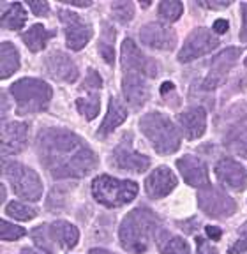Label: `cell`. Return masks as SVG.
Listing matches in <instances>:
<instances>
[{
	"label": "cell",
	"instance_id": "cb8c5ba5",
	"mask_svg": "<svg viewBox=\"0 0 247 254\" xmlns=\"http://www.w3.org/2000/svg\"><path fill=\"white\" fill-rule=\"evenodd\" d=\"M156 244L163 254H189L187 242L180 237H173L166 230H157Z\"/></svg>",
	"mask_w": 247,
	"mask_h": 254
},
{
	"label": "cell",
	"instance_id": "d4e9b609",
	"mask_svg": "<svg viewBox=\"0 0 247 254\" xmlns=\"http://www.w3.org/2000/svg\"><path fill=\"white\" fill-rule=\"evenodd\" d=\"M27 23V12L21 4H9L2 12V28L5 30H20Z\"/></svg>",
	"mask_w": 247,
	"mask_h": 254
},
{
	"label": "cell",
	"instance_id": "f35d334b",
	"mask_svg": "<svg viewBox=\"0 0 247 254\" xmlns=\"http://www.w3.org/2000/svg\"><path fill=\"white\" fill-rule=\"evenodd\" d=\"M198 5H201V7H208V9H224V7H230L231 0H224V2H214V0H198Z\"/></svg>",
	"mask_w": 247,
	"mask_h": 254
},
{
	"label": "cell",
	"instance_id": "44dd1931",
	"mask_svg": "<svg viewBox=\"0 0 247 254\" xmlns=\"http://www.w3.org/2000/svg\"><path fill=\"white\" fill-rule=\"evenodd\" d=\"M127 119V110L122 104V101L117 97H110V104H108V113L104 117L103 124L97 129V136H108L110 132H113L124 120Z\"/></svg>",
	"mask_w": 247,
	"mask_h": 254
},
{
	"label": "cell",
	"instance_id": "9a60e30c",
	"mask_svg": "<svg viewBox=\"0 0 247 254\" xmlns=\"http://www.w3.org/2000/svg\"><path fill=\"white\" fill-rule=\"evenodd\" d=\"M44 67L48 74L57 81H65V83H74L78 78V67L72 62L69 55L62 52H53L44 60Z\"/></svg>",
	"mask_w": 247,
	"mask_h": 254
},
{
	"label": "cell",
	"instance_id": "d6986e66",
	"mask_svg": "<svg viewBox=\"0 0 247 254\" xmlns=\"http://www.w3.org/2000/svg\"><path fill=\"white\" fill-rule=\"evenodd\" d=\"M177 168H179L180 175L184 180L192 187H207L208 186V171L207 164L201 159L194 157V155H185L177 161Z\"/></svg>",
	"mask_w": 247,
	"mask_h": 254
},
{
	"label": "cell",
	"instance_id": "7bdbcfd3",
	"mask_svg": "<svg viewBox=\"0 0 247 254\" xmlns=\"http://www.w3.org/2000/svg\"><path fill=\"white\" fill-rule=\"evenodd\" d=\"M65 4L74 5V7H90L92 2H90V0H87V2H74V0H69V2H65Z\"/></svg>",
	"mask_w": 247,
	"mask_h": 254
},
{
	"label": "cell",
	"instance_id": "4316f807",
	"mask_svg": "<svg viewBox=\"0 0 247 254\" xmlns=\"http://www.w3.org/2000/svg\"><path fill=\"white\" fill-rule=\"evenodd\" d=\"M226 147L233 154L247 159V124L233 127L226 138Z\"/></svg>",
	"mask_w": 247,
	"mask_h": 254
},
{
	"label": "cell",
	"instance_id": "ac0fdd59",
	"mask_svg": "<svg viewBox=\"0 0 247 254\" xmlns=\"http://www.w3.org/2000/svg\"><path fill=\"white\" fill-rule=\"evenodd\" d=\"M177 186V177L173 171L166 166H159L154 170L145 180V190L150 198H164L175 189Z\"/></svg>",
	"mask_w": 247,
	"mask_h": 254
},
{
	"label": "cell",
	"instance_id": "7c38bea8",
	"mask_svg": "<svg viewBox=\"0 0 247 254\" xmlns=\"http://www.w3.org/2000/svg\"><path fill=\"white\" fill-rule=\"evenodd\" d=\"M112 163L115 164L119 170L122 171H131V173H143L148 166H150V159L147 155L140 154L132 148L131 141L127 138H124L119 143V147L113 150Z\"/></svg>",
	"mask_w": 247,
	"mask_h": 254
},
{
	"label": "cell",
	"instance_id": "f1b7e54d",
	"mask_svg": "<svg viewBox=\"0 0 247 254\" xmlns=\"http://www.w3.org/2000/svg\"><path fill=\"white\" fill-rule=\"evenodd\" d=\"M76 108H78V111H80L87 120H94L101 110L99 95L92 94V95H88V97H80V99L76 101Z\"/></svg>",
	"mask_w": 247,
	"mask_h": 254
},
{
	"label": "cell",
	"instance_id": "e575fe53",
	"mask_svg": "<svg viewBox=\"0 0 247 254\" xmlns=\"http://www.w3.org/2000/svg\"><path fill=\"white\" fill-rule=\"evenodd\" d=\"M247 251V222L240 228L239 231V238L235 240V244L228 249L230 254H244Z\"/></svg>",
	"mask_w": 247,
	"mask_h": 254
},
{
	"label": "cell",
	"instance_id": "7402d4cb",
	"mask_svg": "<svg viewBox=\"0 0 247 254\" xmlns=\"http://www.w3.org/2000/svg\"><path fill=\"white\" fill-rule=\"evenodd\" d=\"M50 231H52L53 242L62 249H72L80 240V231L74 224L67 221H57L50 224Z\"/></svg>",
	"mask_w": 247,
	"mask_h": 254
},
{
	"label": "cell",
	"instance_id": "83f0119b",
	"mask_svg": "<svg viewBox=\"0 0 247 254\" xmlns=\"http://www.w3.org/2000/svg\"><path fill=\"white\" fill-rule=\"evenodd\" d=\"M103 27V32H101V41H99V52L101 55L104 57L108 64H113V57H115V52H113V39H115V30L112 28V25L103 21L101 23Z\"/></svg>",
	"mask_w": 247,
	"mask_h": 254
},
{
	"label": "cell",
	"instance_id": "b9f144b4",
	"mask_svg": "<svg viewBox=\"0 0 247 254\" xmlns=\"http://www.w3.org/2000/svg\"><path fill=\"white\" fill-rule=\"evenodd\" d=\"M228 28H230V25H228L226 20H215L214 21V32L215 34H224Z\"/></svg>",
	"mask_w": 247,
	"mask_h": 254
},
{
	"label": "cell",
	"instance_id": "4fadbf2b",
	"mask_svg": "<svg viewBox=\"0 0 247 254\" xmlns=\"http://www.w3.org/2000/svg\"><path fill=\"white\" fill-rule=\"evenodd\" d=\"M140 37L147 46L154 48V50H164V52L173 50L177 44V36L173 28H170L164 23H159V21L143 25L140 30Z\"/></svg>",
	"mask_w": 247,
	"mask_h": 254
},
{
	"label": "cell",
	"instance_id": "d6a6232c",
	"mask_svg": "<svg viewBox=\"0 0 247 254\" xmlns=\"http://www.w3.org/2000/svg\"><path fill=\"white\" fill-rule=\"evenodd\" d=\"M184 11V5L177 0H164L159 4V16L166 21H177Z\"/></svg>",
	"mask_w": 247,
	"mask_h": 254
},
{
	"label": "cell",
	"instance_id": "3957f363",
	"mask_svg": "<svg viewBox=\"0 0 247 254\" xmlns=\"http://www.w3.org/2000/svg\"><path fill=\"white\" fill-rule=\"evenodd\" d=\"M11 94L16 101L18 115H34L50 106L52 87L37 78H21L11 85Z\"/></svg>",
	"mask_w": 247,
	"mask_h": 254
},
{
	"label": "cell",
	"instance_id": "836d02e7",
	"mask_svg": "<svg viewBox=\"0 0 247 254\" xmlns=\"http://www.w3.org/2000/svg\"><path fill=\"white\" fill-rule=\"evenodd\" d=\"M25 235V230L21 226H14L11 222L0 221V238L2 240H7V242H12V240H18Z\"/></svg>",
	"mask_w": 247,
	"mask_h": 254
},
{
	"label": "cell",
	"instance_id": "1f68e13d",
	"mask_svg": "<svg viewBox=\"0 0 247 254\" xmlns=\"http://www.w3.org/2000/svg\"><path fill=\"white\" fill-rule=\"evenodd\" d=\"M113 18L120 23H127L134 18V5L129 0H120V2H113L112 4Z\"/></svg>",
	"mask_w": 247,
	"mask_h": 254
},
{
	"label": "cell",
	"instance_id": "ab89813d",
	"mask_svg": "<svg viewBox=\"0 0 247 254\" xmlns=\"http://www.w3.org/2000/svg\"><path fill=\"white\" fill-rule=\"evenodd\" d=\"M242 30H240V39L247 44V4H242Z\"/></svg>",
	"mask_w": 247,
	"mask_h": 254
},
{
	"label": "cell",
	"instance_id": "8d00e7d4",
	"mask_svg": "<svg viewBox=\"0 0 247 254\" xmlns=\"http://www.w3.org/2000/svg\"><path fill=\"white\" fill-rule=\"evenodd\" d=\"M28 7L32 9V12L36 16H48V12H50V5L46 4V2H37V0H34V2H28Z\"/></svg>",
	"mask_w": 247,
	"mask_h": 254
},
{
	"label": "cell",
	"instance_id": "277c9868",
	"mask_svg": "<svg viewBox=\"0 0 247 254\" xmlns=\"http://www.w3.org/2000/svg\"><path fill=\"white\" fill-rule=\"evenodd\" d=\"M141 132L152 143L154 150L163 155L173 154L180 147V132L175 124L163 113L150 111L140 120Z\"/></svg>",
	"mask_w": 247,
	"mask_h": 254
},
{
	"label": "cell",
	"instance_id": "5bb4252c",
	"mask_svg": "<svg viewBox=\"0 0 247 254\" xmlns=\"http://www.w3.org/2000/svg\"><path fill=\"white\" fill-rule=\"evenodd\" d=\"M215 175L226 187L233 190H244L247 187V171L235 159L224 157L215 164Z\"/></svg>",
	"mask_w": 247,
	"mask_h": 254
},
{
	"label": "cell",
	"instance_id": "60d3db41",
	"mask_svg": "<svg viewBox=\"0 0 247 254\" xmlns=\"http://www.w3.org/2000/svg\"><path fill=\"white\" fill-rule=\"evenodd\" d=\"M205 231H207V237L212 238V240H219V238L223 237V231H221V228H217V226H207Z\"/></svg>",
	"mask_w": 247,
	"mask_h": 254
},
{
	"label": "cell",
	"instance_id": "8992f818",
	"mask_svg": "<svg viewBox=\"0 0 247 254\" xmlns=\"http://www.w3.org/2000/svg\"><path fill=\"white\" fill-rule=\"evenodd\" d=\"M2 170L14 194L28 201H39L43 196V182L32 168L16 161H5L2 164Z\"/></svg>",
	"mask_w": 247,
	"mask_h": 254
},
{
	"label": "cell",
	"instance_id": "484cf974",
	"mask_svg": "<svg viewBox=\"0 0 247 254\" xmlns=\"http://www.w3.org/2000/svg\"><path fill=\"white\" fill-rule=\"evenodd\" d=\"M52 36H53L52 32H48L43 25L37 23L23 34V43L27 44V48L30 52L37 53L41 50H44V46H46V43H48V39Z\"/></svg>",
	"mask_w": 247,
	"mask_h": 254
},
{
	"label": "cell",
	"instance_id": "30bf717a",
	"mask_svg": "<svg viewBox=\"0 0 247 254\" xmlns=\"http://www.w3.org/2000/svg\"><path fill=\"white\" fill-rule=\"evenodd\" d=\"M219 44V39L212 34L207 28H194L189 34V37L184 43L182 50L179 53V62H192V60L199 59V57L208 55L210 52H214Z\"/></svg>",
	"mask_w": 247,
	"mask_h": 254
},
{
	"label": "cell",
	"instance_id": "5b68a950",
	"mask_svg": "<svg viewBox=\"0 0 247 254\" xmlns=\"http://www.w3.org/2000/svg\"><path fill=\"white\" fill-rule=\"evenodd\" d=\"M92 194L97 203L110 208H119L131 203L138 194V184L132 180H119L110 175H101L92 182Z\"/></svg>",
	"mask_w": 247,
	"mask_h": 254
},
{
	"label": "cell",
	"instance_id": "52a82bcc",
	"mask_svg": "<svg viewBox=\"0 0 247 254\" xmlns=\"http://www.w3.org/2000/svg\"><path fill=\"white\" fill-rule=\"evenodd\" d=\"M199 208L208 215L215 219H226L237 212V203L233 198L223 192L217 187L207 186L199 190L198 194Z\"/></svg>",
	"mask_w": 247,
	"mask_h": 254
},
{
	"label": "cell",
	"instance_id": "f546056e",
	"mask_svg": "<svg viewBox=\"0 0 247 254\" xmlns=\"http://www.w3.org/2000/svg\"><path fill=\"white\" fill-rule=\"evenodd\" d=\"M32 238H34V242H36V246L39 247L41 251H44V253H48V254H53V246H55V242H53L52 231H50L48 224H41L39 228H36V230L32 231Z\"/></svg>",
	"mask_w": 247,
	"mask_h": 254
},
{
	"label": "cell",
	"instance_id": "ba28073f",
	"mask_svg": "<svg viewBox=\"0 0 247 254\" xmlns=\"http://www.w3.org/2000/svg\"><path fill=\"white\" fill-rule=\"evenodd\" d=\"M120 62L122 67L127 72H138L141 76H148V78H156L159 67L154 59L143 55L141 50L136 46L132 39H124L122 48H120Z\"/></svg>",
	"mask_w": 247,
	"mask_h": 254
},
{
	"label": "cell",
	"instance_id": "9c48e42d",
	"mask_svg": "<svg viewBox=\"0 0 247 254\" xmlns=\"http://www.w3.org/2000/svg\"><path fill=\"white\" fill-rule=\"evenodd\" d=\"M59 20L64 23L65 44H67L69 50H72V52L83 50L92 37L90 25H88L81 16H78L72 11H67V9H60Z\"/></svg>",
	"mask_w": 247,
	"mask_h": 254
},
{
	"label": "cell",
	"instance_id": "6da1fadb",
	"mask_svg": "<svg viewBox=\"0 0 247 254\" xmlns=\"http://www.w3.org/2000/svg\"><path fill=\"white\" fill-rule=\"evenodd\" d=\"M37 155L53 179H83L96 170L97 155L74 132L46 127L37 134Z\"/></svg>",
	"mask_w": 247,
	"mask_h": 254
},
{
	"label": "cell",
	"instance_id": "74e56055",
	"mask_svg": "<svg viewBox=\"0 0 247 254\" xmlns=\"http://www.w3.org/2000/svg\"><path fill=\"white\" fill-rule=\"evenodd\" d=\"M196 247H198V254H217L215 247L208 244L207 238H196Z\"/></svg>",
	"mask_w": 247,
	"mask_h": 254
},
{
	"label": "cell",
	"instance_id": "603a6c76",
	"mask_svg": "<svg viewBox=\"0 0 247 254\" xmlns=\"http://www.w3.org/2000/svg\"><path fill=\"white\" fill-rule=\"evenodd\" d=\"M20 67V53L14 48V44L4 41L0 46V78L5 79Z\"/></svg>",
	"mask_w": 247,
	"mask_h": 254
},
{
	"label": "cell",
	"instance_id": "2e32d148",
	"mask_svg": "<svg viewBox=\"0 0 247 254\" xmlns=\"http://www.w3.org/2000/svg\"><path fill=\"white\" fill-rule=\"evenodd\" d=\"M122 92L125 95L131 108L140 110L150 97V88L145 83V79L138 72H125L122 78Z\"/></svg>",
	"mask_w": 247,
	"mask_h": 254
},
{
	"label": "cell",
	"instance_id": "8fae6325",
	"mask_svg": "<svg viewBox=\"0 0 247 254\" xmlns=\"http://www.w3.org/2000/svg\"><path fill=\"white\" fill-rule=\"evenodd\" d=\"M240 55H242L240 48H226L224 52H221L217 57H214V60L210 64V71H208L207 78L203 81L205 90H214L215 87H219L224 81V78L228 76L230 69L237 64Z\"/></svg>",
	"mask_w": 247,
	"mask_h": 254
},
{
	"label": "cell",
	"instance_id": "d590c367",
	"mask_svg": "<svg viewBox=\"0 0 247 254\" xmlns=\"http://www.w3.org/2000/svg\"><path fill=\"white\" fill-rule=\"evenodd\" d=\"M103 87V78L99 76V72L96 71V69H90L87 74V79L83 81V87H81V90H97V88Z\"/></svg>",
	"mask_w": 247,
	"mask_h": 254
},
{
	"label": "cell",
	"instance_id": "4dcf8cb0",
	"mask_svg": "<svg viewBox=\"0 0 247 254\" xmlns=\"http://www.w3.org/2000/svg\"><path fill=\"white\" fill-rule=\"evenodd\" d=\"M5 214L9 217L16 219V221H30L37 215V210L32 208V206L25 205V203H20V201H11L5 208Z\"/></svg>",
	"mask_w": 247,
	"mask_h": 254
},
{
	"label": "cell",
	"instance_id": "bcb514c9",
	"mask_svg": "<svg viewBox=\"0 0 247 254\" xmlns=\"http://www.w3.org/2000/svg\"><path fill=\"white\" fill-rule=\"evenodd\" d=\"M21 254H48V253H44V251H32V249H23L21 251Z\"/></svg>",
	"mask_w": 247,
	"mask_h": 254
},
{
	"label": "cell",
	"instance_id": "ffe728a7",
	"mask_svg": "<svg viewBox=\"0 0 247 254\" xmlns=\"http://www.w3.org/2000/svg\"><path fill=\"white\" fill-rule=\"evenodd\" d=\"M179 122L187 139L201 138L205 129H207V113H205V110L201 106L189 108L187 111L180 113Z\"/></svg>",
	"mask_w": 247,
	"mask_h": 254
},
{
	"label": "cell",
	"instance_id": "f6af8a7d",
	"mask_svg": "<svg viewBox=\"0 0 247 254\" xmlns=\"http://www.w3.org/2000/svg\"><path fill=\"white\" fill-rule=\"evenodd\" d=\"M173 88V83H170V81H166V83H163V87H161V92H168V90H172Z\"/></svg>",
	"mask_w": 247,
	"mask_h": 254
},
{
	"label": "cell",
	"instance_id": "ee69618b",
	"mask_svg": "<svg viewBox=\"0 0 247 254\" xmlns=\"http://www.w3.org/2000/svg\"><path fill=\"white\" fill-rule=\"evenodd\" d=\"M88 254H115V253H110V251H104V249H92Z\"/></svg>",
	"mask_w": 247,
	"mask_h": 254
},
{
	"label": "cell",
	"instance_id": "e0dca14e",
	"mask_svg": "<svg viewBox=\"0 0 247 254\" xmlns=\"http://www.w3.org/2000/svg\"><path fill=\"white\" fill-rule=\"evenodd\" d=\"M2 154H18L28 143V126L25 122H7L2 126Z\"/></svg>",
	"mask_w": 247,
	"mask_h": 254
},
{
	"label": "cell",
	"instance_id": "7a4b0ae2",
	"mask_svg": "<svg viewBox=\"0 0 247 254\" xmlns=\"http://www.w3.org/2000/svg\"><path fill=\"white\" fill-rule=\"evenodd\" d=\"M159 230V219L150 208L140 206L129 212L120 224V244L127 253L141 254L148 249L152 237Z\"/></svg>",
	"mask_w": 247,
	"mask_h": 254
},
{
	"label": "cell",
	"instance_id": "7dc6e473",
	"mask_svg": "<svg viewBox=\"0 0 247 254\" xmlns=\"http://www.w3.org/2000/svg\"><path fill=\"white\" fill-rule=\"evenodd\" d=\"M246 65H247V60H246Z\"/></svg>",
	"mask_w": 247,
	"mask_h": 254
}]
</instances>
